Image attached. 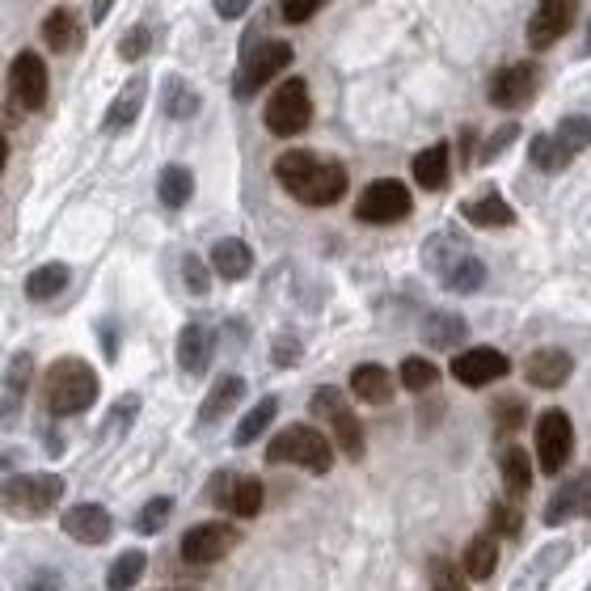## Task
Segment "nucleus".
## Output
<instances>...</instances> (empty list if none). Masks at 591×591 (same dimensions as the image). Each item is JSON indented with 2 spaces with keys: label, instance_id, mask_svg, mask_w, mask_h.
<instances>
[{
  "label": "nucleus",
  "instance_id": "f257e3e1",
  "mask_svg": "<svg viewBox=\"0 0 591 591\" xmlns=\"http://www.w3.org/2000/svg\"><path fill=\"white\" fill-rule=\"evenodd\" d=\"M275 178L292 199L309 203V208H330L347 194V169L338 161H325L309 148H292L275 161Z\"/></svg>",
  "mask_w": 591,
  "mask_h": 591
},
{
  "label": "nucleus",
  "instance_id": "f03ea898",
  "mask_svg": "<svg viewBox=\"0 0 591 591\" xmlns=\"http://www.w3.org/2000/svg\"><path fill=\"white\" fill-rule=\"evenodd\" d=\"M43 398H47V410L55 419H68V414H85L89 405L98 402V372L68 355V359H55L47 368V380H43Z\"/></svg>",
  "mask_w": 591,
  "mask_h": 591
},
{
  "label": "nucleus",
  "instance_id": "7ed1b4c3",
  "mask_svg": "<svg viewBox=\"0 0 591 591\" xmlns=\"http://www.w3.org/2000/svg\"><path fill=\"white\" fill-rule=\"evenodd\" d=\"M427 267L439 275V283L448 288V292H478L486 283V267L465 249V242H457L453 233H435L427 242Z\"/></svg>",
  "mask_w": 591,
  "mask_h": 591
},
{
  "label": "nucleus",
  "instance_id": "20e7f679",
  "mask_svg": "<svg viewBox=\"0 0 591 591\" xmlns=\"http://www.w3.org/2000/svg\"><path fill=\"white\" fill-rule=\"evenodd\" d=\"M267 460L270 465H300V469H309V473H330V465H334V444H330L317 427L292 423V427H283L270 439Z\"/></svg>",
  "mask_w": 591,
  "mask_h": 591
},
{
  "label": "nucleus",
  "instance_id": "39448f33",
  "mask_svg": "<svg viewBox=\"0 0 591 591\" xmlns=\"http://www.w3.org/2000/svg\"><path fill=\"white\" fill-rule=\"evenodd\" d=\"M64 499V478L55 473H18L0 482V511L13 520H38Z\"/></svg>",
  "mask_w": 591,
  "mask_h": 591
},
{
  "label": "nucleus",
  "instance_id": "423d86ee",
  "mask_svg": "<svg viewBox=\"0 0 591 591\" xmlns=\"http://www.w3.org/2000/svg\"><path fill=\"white\" fill-rule=\"evenodd\" d=\"M309 410H313V419H325V423H330L338 453H347L350 460H364V427H359V419L350 414L347 398H343L334 384H322V389L313 393Z\"/></svg>",
  "mask_w": 591,
  "mask_h": 591
},
{
  "label": "nucleus",
  "instance_id": "0eeeda50",
  "mask_svg": "<svg viewBox=\"0 0 591 591\" xmlns=\"http://www.w3.org/2000/svg\"><path fill=\"white\" fill-rule=\"evenodd\" d=\"M263 123L275 135H300L313 123V98H309V85L300 77H288L270 93L267 110H263Z\"/></svg>",
  "mask_w": 591,
  "mask_h": 591
},
{
  "label": "nucleus",
  "instance_id": "6e6552de",
  "mask_svg": "<svg viewBox=\"0 0 591 591\" xmlns=\"http://www.w3.org/2000/svg\"><path fill=\"white\" fill-rule=\"evenodd\" d=\"M410 208H414V199H410L405 182H398V178H377L372 187H364L359 203H355V215H359L364 224H398V220L410 215Z\"/></svg>",
  "mask_w": 591,
  "mask_h": 591
},
{
  "label": "nucleus",
  "instance_id": "1a4fd4ad",
  "mask_svg": "<svg viewBox=\"0 0 591 591\" xmlns=\"http://www.w3.org/2000/svg\"><path fill=\"white\" fill-rule=\"evenodd\" d=\"M237 545H242L237 524H228V520H208V524L190 528L187 537H182V558L194 566H212L220 562V558H228Z\"/></svg>",
  "mask_w": 591,
  "mask_h": 591
},
{
  "label": "nucleus",
  "instance_id": "9d476101",
  "mask_svg": "<svg viewBox=\"0 0 591 591\" xmlns=\"http://www.w3.org/2000/svg\"><path fill=\"white\" fill-rule=\"evenodd\" d=\"M575 453V427H570V414L566 410H545L537 419V460L540 469L554 478L562 473L566 460Z\"/></svg>",
  "mask_w": 591,
  "mask_h": 591
},
{
  "label": "nucleus",
  "instance_id": "9b49d317",
  "mask_svg": "<svg viewBox=\"0 0 591 591\" xmlns=\"http://www.w3.org/2000/svg\"><path fill=\"white\" fill-rule=\"evenodd\" d=\"M292 64V47L288 43H263L258 52H249L242 59V68H237V81H233V93L237 98H249V93H258L270 77H279L283 68Z\"/></svg>",
  "mask_w": 591,
  "mask_h": 591
},
{
  "label": "nucleus",
  "instance_id": "f8f14e48",
  "mask_svg": "<svg viewBox=\"0 0 591 591\" xmlns=\"http://www.w3.org/2000/svg\"><path fill=\"white\" fill-rule=\"evenodd\" d=\"M9 93H13V107L18 110H43L52 81H47V64L34 52H22L9 68Z\"/></svg>",
  "mask_w": 591,
  "mask_h": 591
},
{
  "label": "nucleus",
  "instance_id": "ddd939ff",
  "mask_svg": "<svg viewBox=\"0 0 591 591\" xmlns=\"http://www.w3.org/2000/svg\"><path fill=\"white\" fill-rule=\"evenodd\" d=\"M540 89V68L537 64H508L490 77V102L503 110H520L537 98Z\"/></svg>",
  "mask_w": 591,
  "mask_h": 591
},
{
  "label": "nucleus",
  "instance_id": "4468645a",
  "mask_svg": "<svg viewBox=\"0 0 591 591\" xmlns=\"http://www.w3.org/2000/svg\"><path fill=\"white\" fill-rule=\"evenodd\" d=\"M208 499L228 515H237V520H254L263 511V482L258 478H237V473H215Z\"/></svg>",
  "mask_w": 591,
  "mask_h": 591
},
{
  "label": "nucleus",
  "instance_id": "2eb2a0df",
  "mask_svg": "<svg viewBox=\"0 0 591 591\" xmlns=\"http://www.w3.org/2000/svg\"><path fill=\"white\" fill-rule=\"evenodd\" d=\"M511 372V359L503 350L494 347H473V350H460L453 359V377L465 384V389H486L494 380H503Z\"/></svg>",
  "mask_w": 591,
  "mask_h": 591
},
{
  "label": "nucleus",
  "instance_id": "dca6fc26",
  "mask_svg": "<svg viewBox=\"0 0 591 591\" xmlns=\"http://www.w3.org/2000/svg\"><path fill=\"white\" fill-rule=\"evenodd\" d=\"M575 18H579V0H540L533 22H528V47L533 52L554 47L566 30L575 26Z\"/></svg>",
  "mask_w": 591,
  "mask_h": 591
},
{
  "label": "nucleus",
  "instance_id": "f3484780",
  "mask_svg": "<svg viewBox=\"0 0 591 591\" xmlns=\"http://www.w3.org/2000/svg\"><path fill=\"white\" fill-rule=\"evenodd\" d=\"M59 528H64V537L81 540V545H102V540H110V533H114V520H110V511L98 508V503H77V508L64 511Z\"/></svg>",
  "mask_w": 591,
  "mask_h": 591
},
{
  "label": "nucleus",
  "instance_id": "a211bd4d",
  "mask_svg": "<svg viewBox=\"0 0 591 591\" xmlns=\"http://www.w3.org/2000/svg\"><path fill=\"white\" fill-rule=\"evenodd\" d=\"M575 372V359L558 347H540L528 355V364H524V377L533 389H562L566 380Z\"/></svg>",
  "mask_w": 591,
  "mask_h": 591
},
{
  "label": "nucleus",
  "instance_id": "6ab92c4d",
  "mask_svg": "<svg viewBox=\"0 0 591 591\" xmlns=\"http://www.w3.org/2000/svg\"><path fill=\"white\" fill-rule=\"evenodd\" d=\"M212 350H215V334L208 325L190 322L187 330L178 334V364H182V372H190V377H203V372H208Z\"/></svg>",
  "mask_w": 591,
  "mask_h": 591
},
{
  "label": "nucleus",
  "instance_id": "aec40b11",
  "mask_svg": "<svg viewBox=\"0 0 591 591\" xmlns=\"http://www.w3.org/2000/svg\"><path fill=\"white\" fill-rule=\"evenodd\" d=\"M144 98H148V81L135 73L132 81L119 89V98L110 102L107 119H102V132H127L135 119H140V110H144Z\"/></svg>",
  "mask_w": 591,
  "mask_h": 591
},
{
  "label": "nucleus",
  "instance_id": "412c9836",
  "mask_svg": "<svg viewBox=\"0 0 591 591\" xmlns=\"http://www.w3.org/2000/svg\"><path fill=\"white\" fill-rule=\"evenodd\" d=\"M30 377H34V359H30L26 350H22V355H13L9 372H4V398H0V423H13V419H18V410H22V402H26Z\"/></svg>",
  "mask_w": 591,
  "mask_h": 591
},
{
  "label": "nucleus",
  "instance_id": "4be33fe9",
  "mask_svg": "<svg viewBox=\"0 0 591 591\" xmlns=\"http://www.w3.org/2000/svg\"><path fill=\"white\" fill-rule=\"evenodd\" d=\"M460 215L469 224H478V228H508V224H515V212H511V203H503L499 190H486L478 199H465Z\"/></svg>",
  "mask_w": 591,
  "mask_h": 591
},
{
  "label": "nucleus",
  "instance_id": "5701e85b",
  "mask_svg": "<svg viewBox=\"0 0 591 591\" xmlns=\"http://www.w3.org/2000/svg\"><path fill=\"white\" fill-rule=\"evenodd\" d=\"M350 393L368 405H389L393 402V377H389V368H380V364H359V368L350 372Z\"/></svg>",
  "mask_w": 591,
  "mask_h": 591
},
{
  "label": "nucleus",
  "instance_id": "b1692460",
  "mask_svg": "<svg viewBox=\"0 0 591 591\" xmlns=\"http://www.w3.org/2000/svg\"><path fill=\"white\" fill-rule=\"evenodd\" d=\"M212 270L220 279H245L254 270V249L242 237H224L212 245Z\"/></svg>",
  "mask_w": 591,
  "mask_h": 591
},
{
  "label": "nucleus",
  "instance_id": "393cba45",
  "mask_svg": "<svg viewBox=\"0 0 591 591\" xmlns=\"http://www.w3.org/2000/svg\"><path fill=\"white\" fill-rule=\"evenodd\" d=\"M410 169H414V182H419L423 190H444V182H448V144H431V148H423Z\"/></svg>",
  "mask_w": 591,
  "mask_h": 591
},
{
  "label": "nucleus",
  "instance_id": "a878e982",
  "mask_svg": "<svg viewBox=\"0 0 591 591\" xmlns=\"http://www.w3.org/2000/svg\"><path fill=\"white\" fill-rule=\"evenodd\" d=\"M245 398V380L242 377H220L212 384V393L203 398V410H199V419L203 423H215V419H224L233 405Z\"/></svg>",
  "mask_w": 591,
  "mask_h": 591
},
{
  "label": "nucleus",
  "instance_id": "bb28decb",
  "mask_svg": "<svg viewBox=\"0 0 591 591\" xmlns=\"http://www.w3.org/2000/svg\"><path fill=\"white\" fill-rule=\"evenodd\" d=\"M199 89L190 81H182V77H165L161 85V107L169 119H194L199 114Z\"/></svg>",
  "mask_w": 591,
  "mask_h": 591
},
{
  "label": "nucleus",
  "instance_id": "cd10ccee",
  "mask_svg": "<svg viewBox=\"0 0 591 591\" xmlns=\"http://www.w3.org/2000/svg\"><path fill=\"white\" fill-rule=\"evenodd\" d=\"M157 194H161L165 208H187L190 194H194V174H190L187 165H165L161 169V182H157Z\"/></svg>",
  "mask_w": 591,
  "mask_h": 591
},
{
  "label": "nucleus",
  "instance_id": "c85d7f7f",
  "mask_svg": "<svg viewBox=\"0 0 591 591\" xmlns=\"http://www.w3.org/2000/svg\"><path fill=\"white\" fill-rule=\"evenodd\" d=\"M499 469H503L508 494H524V490L533 486V460H528V453H524L520 444H508V448L499 453Z\"/></svg>",
  "mask_w": 591,
  "mask_h": 591
},
{
  "label": "nucleus",
  "instance_id": "c756f323",
  "mask_svg": "<svg viewBox=\"0 0 591 591\" xmlns=\"http://www.w3.org/2000/svg\"><path fill=\"white\" fill-rule=\"evenodd\" d=\"M77 13L73 9H52L47 18H43V43L52 47V52H68V47H77Z\"/></svg>",
  "mask_w": 591,
  "mask_h": 591
},
{
  "label": "nucleus",
  "instance_id": "7c9ffc66",
  "mask_svg": "<svg viewBox=\"0 0 591 591\" xmlns=\"http://www.w3.org/2000/svg\"><path fill=\"white\" fill-rule=\"evenodd\" d=\"M68 279H73V270L64 267V263H47V267L26 275V296L30 300H55V296L68 288Z\"/></svg>",
  "mask_w": 591,
  "mask_h": 591
},
{
  "label": "nucleus",
  "instance_id": "2f4dec72",
  "mask_svg": "<svg viewBox=\"0 0 591 591\" xmlns=\"http://www.w3.org/2000/svg\"><path fill=\"white\" fill-rule=\"evenodd\" d=\"M494 566H499V540L494 537H473L465 545V575L469 579H490L494 575Z\"/></svg>",
  "mask_w": 591,
  "mask_h": 591
},
{
  "label": "nucleus",
  "instance_id": "473e14b6",
  "mask_svg": "<svg viewBox=\"0 0 591 591\" xmlns=\"http://www.w3.org/2000/svg\"><path fill=\"white\" fill-rule=\"evenodd\" d=\"M528 157H533V165H537L540 174H558V169H566V165L575 161L570 148H566L558 135H533Z\"/></svg>",
  "mask_w": 591,
  "mask_h": 591
},
{
  "label": "nucleus",
  "instance_id": "72a5a7b5",
  "mask_svg": "<svg viewBox=\"0 0 591 591\" xmlns=\"http://www.w3.org/2000/svg\"><path fill=\"white\" fill-rule=\"evenodd\" d=\"M423 338H427V347H457L460 338H465V322H460L457 313H431L427 322H423Z\"/></svg>",
  "mask_w": 591,
  "mask_h": 591
},
{
  "label": "nucleus",
  "instance_id": "f704fd0d",
  "mask_svg": "<svg viewBox=\"0 0 591 591\" xmlns=\"http://www.w3.org/2000/svg\"><path fill=\"white\" fill-rule=\"evenodd\" d=\"M144 566H148V558H144L140 549L119 554V558H114V566H110V575H107V588L110 591H132L135 583H140V575H144Z\"/></svg>",
  "mask_w": 591,
  "mask_h": 591
},
{
  "label": "nucleus",
  "instance_id": "c9c22d12",
  "mask_svg": "<svg viewBox=\"0 0 591 591\" xmlns=\"http://www.w3.org/2000/svg\"><path fill=\"white\" fill-rule=\"evenodd\" d=\"M275 410H279V398H263V402L254 405L242 423H237V431H233V444H242V448H245V444H254V439H258V435L270 427Z\"/></svg>",
  "mask_w": 591,
  "mask_h": 591
},
{
  "label": "nucleus",
  "instance_id": "e433bc0d",
  "mask_svg": "<svg viewBox=\"0 0 591 591\" xmlns=\"http://www.w3.org/2000/svg\"><path fill=\"white\" fill-rule=\"evenodd\" d=\"M570 515H579V478L562 482V486H558V494L545 503V524H549V528L566 524Z\"/></svg>",
  "mask_w": 591,
  "mask_h": 591
},
{
  "label": "nucleus",
  "instance_id": "4c0bfd02",
  "mask_svg": "<svg viewBox=\"0 0 591 591\" xmlns=\"http://www.w3.org/2000/svg\"><path fill=\"white\" fill-rule=\"evenodd\" d=\"M398 377H402V384L410 389V393H427L431 384L439 380V368H435L431 359H419V355H410V359L402 364V372H398Z\"/></svg>",
  "mask_w": 591,
  "mask_h": 591
},
{
  "label": "nucleus",
  "instance_id": "58836bf2",
  "mask_svg": "<svg viewBox=\"0 0 591 591\" xmlns=\"http://www.w3.org/2000/svg\"><path fill=\"white\" fill-rule=\"evenodd\" d=\"M558 140H562L566 148H570V157H579L583 148L591 144V119H583V114H570V119H562L558 123Z\"/></svg>",
  "mask_w": 591,
  "mask_h": 591
},
{
  "label": "nucleus",
  "instance_id": "ea45409f",
  "mask_svg": "<svg viewBox=\"0 0 591 591\" xmlns=\"http://www.w3.org/2000/svg\"><path fill=\"white\" fill-rule=\"evenodd\" d=\"M169 511H174V499H148V503L140 508V515H135V533H148V537L161 533Z\"/></svg>",
  "mask_w": 591,
  "mask_h": 591
},
{
  "label": "nucleus",
  "instance_id": "a19ab883",
  "mask_svg": "<svg viewBox=\"0 0 591 591\" xmlns=\"http://www.w3.org/2000/svg\"><path fill=\"white\" fill-rule=\"evenodd\" d=\"M135 414H140V398H135V393H127V398H119V402H114V410H110L107 427L98 431V435H102V439H110V435H123V431H127V423H132Z\"/></svg>",
  "mask_w": 591,
  "mask_h": 591
},
{
  "label": "nucleus",
  "instance_id": "79ce46f5",
  "mask_svg": "<svg viewBox=\"0 0 591 591\" xmlns=\"http://www.w3.org/2000/svg\"><path fill=\"white\" fill-rule=\"evenodd\" d=\"M431 591H469L465 575L448 558H431Z\"/></svg>",
  "mask_w": 591,
  "mask_h": 591
},
{
  "label": "nucleus",
  "instance_id": "37998d69",
  "mask_svg": "<svg viewBox=\"0 0 591 591\" xmlns=\"http://www.w3.org/2000/svg\"><path fill=\"white\" fill-rule=\"evenodd\" d=\"M520 423H524V402L520 398H503V402L494 405V427H499V435H511Z\"/></svg>",
  "mask_w": 591,
  "mask_h": 591
},
{
  "label": "nucleus",
  "instance_id": "c03bdc74",
  "mask_svg": "<svg viewBox=\"0 0 591 591\" xmlns=\"http://www.w3.org/2000/svg\"><path fill=\"white\" fill-rule=\"evenodd\" d=\"M490 528L499 537H520V511L508 503H490Z\"/></svg>",
  "mask_w": 591,
  "mask_h": 591
},
{
  "label": "nucleus",
  "instance_id": "a18cd8bd",
  "mask_svg": "<svg viewBox=\"0 0 591 591\" xmlns=\"http://www.w3.org/2000/svg\"><path fill=\"white\" fill-rule=\"evenodd\" d=\"M182 279H187V288L194 296H208V288H212V275L203 267V258H194V254L182 258Z\"/></svg>",
  "mask_w": 591,
  "mask_h": 591
},
{
  "label": "nucleus",
  "instance_id": "49530a36",
  "mask_svg": "<svg viewBox=\"0 0 591 591\" xmlns=\"http://www.w3.org/2000/svg\"><path fill=\"white\" fill-rule=\"evenodd\" d=\"M144 55H148V30L132 26L127 34H123V43H119V59L135 64V59H144Z\"/></svg>",
  "mask_w": 591,
  "mask_h": 591
},
{
  "label": "nucleus",
  "instance_id": "de8ad7c7",
  "mask_svg": "<svg viewBox=\"0 0 591 591\" xmlns=\"http://www.w3.org/2000/svg\"><path fill=\"white\" fill-rule=\"evenodd\" d=\"M322 4H325V0H283V4H279V13H283V22L300 26V22H309V18H313Z\"/></svg>",
  "mask_w": 591,
  "mask_h": 591
},
{
  "label": "nucleus",
  "instance_id": "09e8293b",
  "mask_svg": "<svg viewBox=\"0 0 591 591\" xmlns=\"http://www.w3.org/2000/svg\"><path fill=\"white\" fill-rule=\"evenodd\" d=\"M515 135H520V127H515V123H508V127H499V132H494V135H490V140H486V144H482V161H494V157H499V153L508 148L511 140H515Z\"/></svg>",
  "mask_w": 591,
  "mask_h": 591
},
{
  "label": "nucleus",
  "instance_id": "8fccbe9b",
  "mask_svg": "<svg viewBox=\"0 0 591 591\" xmlns=\"http://www.w3.org/2000/svg\"><path fill=\"white\" fill-rule=\"evenodd\" d=\"M22 591H64V579L55 570H34V575H26Z\"/></svg>",
  "mask_w": 591,
  "mask_h": 591
},
{
  "label": "nucleus",
  "instance_id": "3c124183",
  "mask_svg": "<svg viewBox=\"0 0 591 591\" xmlns=\"http://www.w3.org/2000/svg\"><path fill=\"white\" fill-rule=\"evenodd\" d=\"M270 359H275L279 368H292L296 359H300V343H296V338H279V343H275V355H270Z\"/></svg>",
  "mask_w": 591,
  "mask_h": 591
},
{
  "label": "nucleus",
  "instance_id": "603ef678",
  "mask_svg": "<svg viewBox=\"0 0 591 591\" xmlns=\"http://www.w3.org/2000/svg\"><path fill=\"white\" fill-rule=\"evenodd\" d=\"M249 4H254V0H215V13H220L224 22H237V18L249 13Z\"/></svg>",
  "mask_w": 591,
  "mask_h": 591
},
{
  "label": "nucleus",
  "instance_id": "864d4df0",
  "mask_svg": "<svg viewBox=\"0 0 591 591\" xmlns=\"http://www.w3.org/2000/svg\"><path fill=\"white\" fill-rule=\"evenodd\" d=\"M579 515L591 520V469L579 473Z\"/></svg>",
  "mask_w": 591,
  "mask_h": 591
},
{
  "label": "nucleus",
  "instance_id": "5fc2aeb1",
  "mask_svg": "<svg viewBox=\"0 0 591 591\" xmlns=\"http://www.w3.org/2000/svg\"><path fill=\"white\" fill-rule=\"evenodd\" d=\"M110 4H114V0H93V22H107Z\"/></svg>",
  "mask_w": 591,
  "mask_h": 591
},
{
  "label": "nucleus",
  "instance_id": "6e6d98bb",
  "mask_svg": "<svg viewBox=\"0 0 591 591\" xmlns=\"http://www.w3.org/2000/svg\"><path fill=\"white\" fill-rule=\"evenodd\" d=\"M4 161H9V144H4V135H0V174H4Z\"/></svg>",
  "mask_w": 591,
  "mask_h": 591
},
{
  "label": "nucleus",
  "instance_id": "4d7b16f0",
  "mask_svg": "<svg viewBox=\"0 0 591 591\" xmlns=\"http://www.w3.org/2000/svg\"><path fill=\"white\" fill-rule=\"evenodd\" d=\"M174 591H194V588H174Z\"/></svg>",
  "mask_w": 591,
  "mask_h": 591
},
{
  "label": "nucleus",
  "instance_id": "13d9d810",
  "mask_svg": "<svg viewBox=\"0 0 591 591\" xmlns=\"http://www.w3.org/2000/svg\"><path fill=\"white\" fill-rule=\"evenodd\" d=\"M588 34H591V30H588ZM588 52H591V38H588Z\"/></svg>",
  "mask_w": 591,
  "mask_h": 591
}]
</instances>
